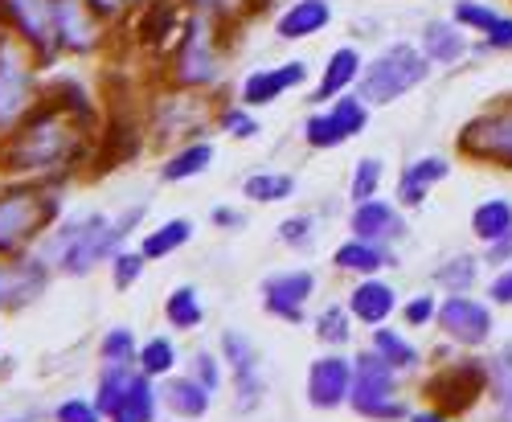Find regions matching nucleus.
I'll return each mask as SVG.
<instances>
[{
  "label": "nucleus",
  "mask_w": 512,
  "mask_h": 422,
  "mask_svg": "<svg viewBox=\"0 0 512 422\" xmlns=\"http://www.w3.org/2000/svg\"><path fill=\"white\" fill-rule=\"evenodd\" d=\"M140 218H144V205H132L119 222H107L103 214H87V218L70 222V226L50 242L46 255H50L66 275H87L95 263L119 255L127 230H132Z\"/></svg>",
  "instance_id": "obj_1"
},
{
  "label": "nucleus",
  "mask_w": 512,
  "mask_h": 422,
  "mask_svg": "<svg viewBox=\"0 0 512 422\" xmlns=\"http://www.w3.org/2000/svg\"><path fill=\"white\" fill-rule=\"evenodd\" d=\"M13 168H25V173H46V168H62L78 156V132L62 107L37 111L21 136L13 140Z\"/></svg>",
  "instance_id": "obj_2"
},
{
  "label": "nucleus",
  "mask_w": 512,
  "mask_h": 422,
  "mask_svg": "<svg viewBox=\"0 0 512 422\" xmlns=\"http://www.w3.org/2000/svg\"><path fill=\"white\" fill-rule=\"evenodd\" d=\"M426 74H431V58H426L422 50L414 46H394L386 50L381 58H373L361 78H357V87H361V103L365 107H390L394 99H402L406 91L422 87Z\"/></svg>",
  "instance_id": "obj_3"
},
{
  "label": "nucleus",
  "mask_w": 512,
  "mask_h": 422,
  "mask_svg": "<svg viewBox=\"0 0 512 422\" xmlns=\"http://www.w3.org/2000/svg\"><path fill=\"white\" fill-rule=\"evenodd\" d=\"M349 406L357 414H365V418H377V422L410 418L406 402H398V369L386 365L373 349L353 361V394H349Z\"/></svg>",
  "instance_id": "obj_4"
},
{
  "label": "nucleus",
  "mask_w": 512,
  "mask_h": 422,
  "mask_svg": "<svg viewBox=\"0 0 512 422\" xmlns=\"http://www.w3.org/2000/svg\"><path fill=\"white\" fill-rule=\"evenodd\" d=\"M58 214H62L58 197H37V193L0 197V255H9V250L37 238L50 222H58Z\"/></svg>",
  "instance_id": "obj_5"
},
{
  "label": "nucleus",
  "mask_w": 512,
  "mask_h": 422,
  "mask_svg": "<svg viewBox=\"0 0 512 422\" xmlns=\"http://www.w3.org/2000/svg\"><path fill=\"white\" fill-rule=\"evenodd\" d=\"M463 156L496 164V168H512V103H500L492 111H484L480 119H472L459 136Z\"/></svg>",
  "instance_id": "obj_6"
},
{
  "label": "nucleus",
  "mask_w": 512,
  "mask_h": 422,
  "mask_svg": "<svg viewBox=\"0 0 512 422\" xmlns=\"http://www.w3.org/2000/svg\"><path fill=\"white\" fill-rule=\"evenodd\" d=\"M484 390H488V369L480 361L443 365L431 377V382H426V398L435 402L439 414H463V410H472Z\"/></svg>",
  "instance_id": "obj_7"
},
{
  "label": "nucleus",
  "mask_w": 512,
  "mask_h": 422,
  "mask_svg": "<svg viewBox=\"0 0 512 422\" xmlns=\"http://www.w3.org/2000/svg\"><path fill=\"white\" fill-rule=\"evenodd\" d=\"M218 50H213L209 37V21L205 17H189L185 21V41L177 50V82L181 87H209L218 82Z\"/></svg>",
  "instance_id": "obj_8"
},
{
  "label": "nucleus",
  "mask_w": 512,
  "mask_h": 422,
  "mask_svg": "<svg viewBox=\"0 0 512 422\" xmlns=\"http://www.w3.org/2000/svg\"><path fill=\"white\" fill-rule=\"evenodd\" d=\"M365 123H369V107H365L361 99L345 95V99H336L328 111H320V115H312V119L304 123V140H308L312 148H336V144L361 136Z\"/></svg>",
  "instance_id": "obj_9"
},
{
  "label": "nucleus",
  "mask_w": 512,
  "mask_h": 422,
  "mask_svg": "<svg viewBox=\"0 0 512 422\" xmlns=\"http://www.w3.org/2000/svg\"><path fill=\"white\" fill-rule=\"evenodd\" d=\"M435 320L447 332V341H455L463 349H480L492 336V308L472 300V295H447Z\"/></svg>",
  "instance_id": "obj_10"
},
{
  "label": "nucleus",
  "mask_w": 512,
  "mask_h": 422,
  "mask_svg": "<svg viewBox=\"0 0 512 422\" xmlns=\"http://www.w3.org/2000/svg\"><path fill=\"white\" fill-rule=\"evenodd\" d=\"M29 99H33V74L21 62V50L0 41V128L17 123L29 111Z\"/></svg>",
  "instance_id": "obj_11"
},
{
  "label": "nucleus",
  "mask_w": 512,
  "mask_h": 422,
  "mask_svg": "<svg viewBox=\"0 0 512 422\" xmlns=\"http://www.w3.org/2000/svg\"><path fill=\"white\" fill-rule=\"evenodd\" d=\"M353 394V365L345 357H316L308 365V402L316 410H336V406H345Z\"/></svg>",
  "instance_id": "obj_12"
},
{
  "label": "nucleus",
  "mask_w": 512,
  "mask_h": 422,
  "mask_svg": "<svg viewBox=\"0 0 512 422\" xmlns=\"http://www.w3.org/2000/svg\"><path fill=\"white\" fill-rule=\"evenodd\" d=\"M222 361L234 373V390H238V410H254L263 398V377H259V353L246 341L242 332L222 336Z\"/></svg>",
  "instance_id": "obj_13"
},
{
  "label": "nucleus",
  "mask_w": 512,
  "mask_h": 422,
  "mask_svg": "<svg viewBox=\"0 0 512 422\" xmlns=\"http://www.w3.org/2000/svg\"><path fill=\"white\" fill-rule=\"evenodd\" d=\"M353 238L361 242H377V246H394L406 238V218H402V209L394 201H381V197H369L353 209Z\"/></svg>",
  "instance_id": "obj_14"
},
{
  "label": "nucleus",
  "mask_w": 512,
  "mask_h": 422,
  "mask_svg": "<svg viewBox=\"0 0 512 422\" xmlns=\"http://www.w3.org/2000/svg\"><path fill=\"white\" fill-rule=\"evenodd\" d=\"M0 13H5L29 46L41 50V58H50V50L58 46V29H54V0H0Z\"/></svg>",
  "instance_id": "obj_15"
},
{
  "label": "nucleus",
  "mask_w": 512,
  "mask_h": 422,
  "mask_svg": "<svg viewBox=\"0 0 512 422\" xmlns=\"http://www.w3.org/2000/svg\"><path fill=\"white\" fill-rule=\"evenodd\" d=\"M312 291H316V275L312 271H283V275H271L263 283V300H267L271 316H279L287 324H300Z\"/></svg>",
  "instance_id": "obj_16"
},
{
  "label": "nucleus",
  "mask_w": 512,
  "mask_h": 422,
  "mask_svg": "<svg viewBox=\"0 0 512 422\" xmlns=\"http://www.w3.org/2000/svg\"><path fill=\"white\" fill-rule=\"evenodd\" d=\"M304 78H308V66L304 62H283V66H271V70H250L246 82H242V103L246 107H267L283 91L300 87Z\"/></svg>",
  "instance_id": "obj_17"
},
{
  "label": "nucleus",
  "mask_w": 512,
  "mask_h": 422,
  "mask_svg": "<svg viewBox=\"0 0 512 422\" xmlns=\"http://www.w3.org/2000/svg\"><path fill=\"white\" fill-rule=\"evenodd\" d=\"M54 29H58V46L78 54L99 41V21L87 9V0H54Z\"/></svg>",
  "instance_id": "obj_18"
},
{
  "label": "nucleus",
  "mask_w": 512,
  "mask_h": 422,
  "mask_svg": "<svg viewBox=\"0 0 512 422\" xmlns=\"http://www.w3.org/2000/svg\"><path fill=\"white\" fill-rule=\"evenodd\" d=\"M394 308H398V291H394L390 283H381V279H365V283H357V287L349 291V312H353V320H361V324H369V328L386 324V320L394 316Z\"/></svg>",
  "instance_id": "obj_19"
},
{
  "label": "nucleus",
  "mask_w": 512,
  "mask_h": 422,
  "mask_svg": "<svg viewBox=\"0 0 512 422\" xmlns=\"http://www.w3.org/2000/svg\"><path fill=\"white\" fill-rule=\"evenodd\" d=\"M447 177H451V164H447L443 156L410 160V164H406V173H402V181H398V205H406V209L422 205L426 189L439 185V181H447Z\"/></svg>",
  "instance_id": "obj_20"
},
{
  "label": "nucleus",
  "mask_w": 512,
  "mask_h": 422,
  "mask_svg": "<svg viewBox=\"0 0 512 422\" xmlns=\"http://www.w3.org/2000/svg\"><path fill=\"white\" fill-rule=\"evenodd\" d=\"M332 263H336L340 271H353V275H365V279H369V275H377V271L394 267L398 259H394V250H390V246H377V242L349 238V242H340V246H336Z\"/></svg>",
  "instance_id": "obj_21"
},
{
  "label": "nucleus",
  "mask_w": 512,
  "mask_h": 422,
  "mask_svg": "<svg viewBox=\"0 0 512 422\" xmlns=\"http://www.w3.org/2000/svg\"><path fill=\"white\" fill-rule=\"evenodd\" d=\"M361 54L353 50V46H340L332 58H328V66H324V78H320V87H316V95H312V103H328V99H336L340 91H349L353 82L361 78Z\"/></svg>",
  "instance_id": "obj_22"
},
{
  "label": "nucleus",
  "mask_w": 512,
  "mask_h": 422,
  "mask_svg": "<svg viewBox=\"0 0 512 422\" xmlns=\"http://www.w3.org/2000/svg\"><path fill=\"white\" fill-rule=\"evenodd\" d=\"M328 21H332V5H328V0H295V5L279 17L275 29H279L283 41H300V37L320 33Z\"/></svg>",
  "instance_id": "obj_23"
},
{
  "label": "nucleus",
  "mask_w": 512,
  "mask_h": 422,
  "mask_svg": "<svg viewBox=\"0 0 512 422\" xmlns=\"http://www.w3.org/2000/svg\"><path fill=\"white\" fill-rule=\"evenodd\" d=\"M422 54L439 66H455L467 54V37L455 21H431L422 29Z\"/></svg>",
  "instance_id": "obj_24"
},
{
  "label": "nucleus",
  "mask_w": 512,
  "mask_h": 422,
  "mask_svg": "<svg viewBox=\"0 0 512 422\" xmlns=\"http://www.w3.org/2000/svg\"><path fill=\"white\" fill-rule=\"evenodd\" d=\"M46 283L41 263H21V267H0V308L9 304H29Z\"/></svg>",
  "instance_id": "obj_25"
},
{
  "label": "nucleus",
  "mask_w": 512,
  "mask_h": 422,
  "mask_svg": "<svg viewBox=\"0 0 512 422\" xmlns=\"http://www.w3.org/2000/svg\"><path fill=\"white\" fill-rule=\"evenodd\" d=\"M160 402L173 410L177 418H201L209 410V390L197 382V377H173V382L164 386Z\"/></svg>",
  "instance_id": "obj_26"
},
{
  "label": "nucleus",
  "mask_w": 512,
  "mask_h": 422,
  "mask_svg": "<svg viewBox=\"0 0 512 422\" xmlns=\"http://www.w3.org/2000/svg\"><path fill=\"white\" fill-rule=\"evenodd\" d=\"M213 164V148L209 144H185L181 152H173L164 160V168H160V181H168V185H177V181H193V177H201L205 168Z\"/></svg>",
  "instance_id": "obj_27"
},
{
  "label": "nucleus",
  "mask_w": 512,
  "mask_h": 422,
  "mask_svg": "<svg viewBox=\"0 0 512 422\" xmlns=\"http://www.w3.org/2000/svg\"><path fill=\"white\" fill-rule=\"evenodd\" d=\"M472 230H476L480 242H496V238L512 234V201H508V197L480 201L476 214H472Z\"/></svg>",
  "instance_id": "obj_28"
},
{
  "label": "nucleus",
  "mask_w": 512,
  "mask_h": 422,
  "mask_svg": "<svg viewBox=\"0 0 512 422\" xmlns=\"http://www.w3.org/2000/svg\"><path fill=\"white\" fill-rule=\"evenodd\" d=\"M381 361L386 365H394L398 373H406V369H418V349L406 341L402 332H394V328H386V324H377V332H373V345H369Z\"/></svg>",
  "instance_id": "obj_29"
},
{
  "label": "nucleus",
  "mask_w": 512,
  "mask_h": 422,
  "mask_svg": "<svg viewBox=\"0 0 512 422\" xmlns=\"http://www.w3.org/2000/svg\"><path fill=\"white\" fill-rule=\"evenodd\" d=\"M189 238H193V222L189 218H173V222L156 226L152 234H144L140 255L144 259H164V255H173V250H181Z\"/></svg>",
  "instance_id": "obj_30"
},
{
  "label": "nucleus",
  "mask_w": 512,
  "mask_h": 422,
  "mask_svg": "<svg viewBox=\"0 0 512 422\" xmlns=\"http://www.w3.org/2000/svg\"><path fill=\"white\" fill-rule=\"evenodd\" d=\"M132 365H111L107 361V369H103V377H99V394H95V406L107 414V418H115L119 410H123V398H127V386H132Z\"/></svg>",
  "instance_id": "obj_31"
},
{
  "label": "nucleus",
  "mask_w": 512,
  "mask_h": 422,
  "mask_svg": "<svg viewBox=\"0 0 512 422\" xmlns=\"http://www.w3.org/2000/svg\"><path fill=\"white\" fill-rule=\"evenodd\" d=\"M156 410H160V394L152 390V377L136 373L132 386H127V398H123V418L127 422H156Z\"/></svg>",
  "instance_id": "obj_32"
},
{
  "label": "nucleus",
  "mask_w": 512,
  "mask_h": 422,
  "mask_svg": "<svg viewBox=\"0 0 512 422\" xmlns=\"http://www.w3.org/2000/svg\"><path fill=\"white\" fill-rule=\"evenodd\" d=\"M242 193H246V201L275 205V201H287L295 193V181L287 173H254L242 181Z\"/></svg>",
  "instance_id": "obj_33"
},
{
  "label": "nucleus",
  "mask_w": 512,
  "mask_h": 422,
  "mask_svg": "<svg viewBox=\"0 0 512 422\" xmlns=\"http://www.w3.org/2000/svg\"><path fill=\"white\" fill-rule=\"evenodd\" d=\"M201 316H205V312H201V304H197V291H193V287H177V291L164 300V320L173 324V328H181V332L197 328Z\"/></svg>",
  "instance_id": "obj_34"
},
{
  "label": "nucleus",
  "mask_w": 512,
  "mask_h": 422,
  "mask_svg": "<svg viewBox=\"0 0 512 422\" xmlns=\"http://www.w3.org/2000/svg\"><path fill=\"white\" fill-rule=\"evenodd\" d=\"M353 312L349 308H340V304H332V308H324L320 316H316V336L324 345H332V349H340V345H349L353 341V320H349Z\"/></svg>",
  "instance_id": "obj_35"
},
{
  "label": "nucleus",
  "mask_w": 512,
  "mask_h": 422,
  "mask_svg": "<svg viewBox=\"0 0 512 422\" xmlns=\"http://www.w3.org/2000/svg\"><path fill=\"white\" fill-rule=\"evenodd\" d=\"M136 365H140V373L144 377H168L173 373V365H177V349L164 341V336H156V341H148L144 349H140V357H136Z\"/></svg>",
  "instance_id": "obj_36"
},
{
  "label": "nucleus",
  "mask_w": 512,
  "mask_h": 422,
  "mask_svg": "<svg viewBox=\"0 0 512 422\" xmlns=\"http://www.w3.org/2000/svg\"><path fill=\"white\" fill-rule=\"evenodd\" d=\"M381 173H386V164H381L377 156L357 160V173H353L349 197H353L357 205H361V201H369V197H377V189H381Z\"/></svg>",
  "instance_id": "obj_37"
},
{
  "label": "nucleus",
  "mask_w": 512,
  "mask_h": 422,
  "mask_svg": "<svg viewBox=\"0 0 512 422\" xmlns=\"http://www.w3.org/2000/svg\"><path fill=\"white\" fill-rule=\"evenodd\" d=\"M476 275H480V263L476 259H467V255H459V259H451V263H443L439 267V283L451 291V295H463L467 287H472L476 283Z\"/></svg>",
  "instance_id": "obj_38"
},
{
  "label": "nucleus",
  "mask_w": 512,
  "mask_h": 422,
  "mask_svg": "<svg viewBox=\"0 0 512 422\" xmlns=\"http://www.w3.org/2000/svg\"><path fill=\"white\" fill-rule=\"evenodd\" d=\"M99 353H103V361H111V365H132V361L140 357V349H136V336L127 332V328H111V332L103 336Z\"/></svg>",
  "instance_id": "obj_39"
},
{
  "label": "nucleus",
  "mask_w": 512,
  "mask_h": 422,
  "mask_svg": "<svg viewBox=\"0 0 512 422\" xmlns=\"http://www.w3.org/2000/svg\"><path fill=\"white\" fill-rule=\"evenodd\" d=\"M144 275V255H132V250H119V255L111 259V279L119 291H127L136 279Z\"/></svg>",
  "instance_id": "obj_40"
},
{
  "label": "nucleus",
  "mask_w": 512,
  "mask_h": 422,
  "mask_svg": "<svg viewBox=\"0 0 512 422\" xmlns=\"http://www.w3.org/2000/svg\"><path fill=\"white\" fill-rule=\"evenodd\" d=\"M455 25H472V29L488 33L496 25V13L488 5H476V0H459L455 5Z\"/></svg>",
  "instance_id": "obj_41"
},
{
  "label": "nucleus",
  "mask_w": 512,
  "mask_h": 422,
  "mask_svg": "<svg viewBox=\"0 0 512 422\" xmlns=\"http://www.w3.org/2000/svg\"><path fill=\"white\" fill-rule=\"evenodd\" d=\"M58 422H103V410L87 398H66L58 410H54Z\"/></svg>",
  "instance_id": "obj_42"
},
{
  "label": "nucleus",
  "mask_w": 512,
  "mask_h": 422,
  "mask_svg": "<svg viewBox=\"0 0 512 422\" xmlns=\"http://www.w3.org/2000/svg\"><path fill=\"white\" fill-rule=\"evenodd\" d=\"M312 230H316L312 218H287V222L279 226V238H283L291 250H308V246H312Z\"/></svg>",
  "instance_id": "obj_43"
},
{
  "label": "nucleus",
  "mask_w": 512,
  "mask_h": 422,
  "mask_svg": "<svg viewBox=\"0 0 512 422\" xmlns=\"http://www.w3.org/2000/svg\"><path fill=\"white\" fill-rule=\"evenodd\" d=\"M402 316H406L410 328H422V324H431L439 316V300L435 295H414V300L402 308Z\"/></svg>",
  "instance_id": "obj_44"
},
{
  "label": "nucleus",
  "mask_w": 512,
  "mask_h": 422,
  "mask_svg": "<svg viewBox=\"0 0 512 422\" xmlns=\"http://www.w3.org/2000/svg\"><path fill=\"white\" fill-rule=\"evenodd\" d=\"M222 128H226L234 140H250V136H259V119H254L250 111H226V115H222Z\"/></svg>",
  "instance_id": "obj_45"
},
{
  "label": "nucleus",
  "mask_w": 512,
  "mask_h": 422,
  "mask_svg": "<svg viewBox=\"0 0 512 422\" xmlns=\"http://www.w3.org/2000/svg\"><path fill=\"white\" fill-rule=\"evenodd\" d=\"M193 369H197V382H201L209 394L222 386V365H218V357H213V353H197V357H193Z\"/></svg>",
  "instance_id": "obj_46"
},
{
  "label": "nucleus",
  "mask_w": 512,
  "mask_h": 422,
  "mask_svg": "<svg viewBox=\"0 0 512 422\" xmlns=\"http://www.w3.org/2000/svg\"><path fill=\"white\" fill-rule=\"evenodd\" d=\"M488 300H492V304H512V263H508V267H500V275L492 279Z\"/></svg>",
  "instance_id": "obj_47"
},
{
  "label": "nucleus",
  "mask_w": 512,
  "mask_h": 422,
  "mask_svg": "<svg viewBox=\"0 0 512 422\" xmlns=\"http://www.w3.org/2000/svg\"><path fill=\"white\" fill-rule=\"evenodd\" d=\"M492 50H512V17H496V25L484 33Z\"/></svg>",
  "instance_id": "obj_48"
},
{
  "label": "nucleus",
  "mask_w": 512,
  "mask_h": 422,
  "mask_svg": "<svg viewBox=\"0 0 512 422\" xmlns=\"http://www.w3.org/2000/svg\"><path fill=\"white\" fill-rule=\"evenodd\" d=\"M488 263H492V267H508V263H512V234L488 242Z\"/></svg>",
  "instance_id": "obj_49"
},
{
  "label": "nucleus",
  "mask_w": 512,
  "mask_h": 422,
  "mask_svg": "<svg viewBox=\"0 0 512 422\" xmlns=\"http://www.w3.org/2000/svg\"><path fill=\"white\" fill-rule=\"evenodd\" d=\"M410 422H451V418L439 410H410Z\"/></svg>",
  "instance_id": "obj_50"
},
{
  "label": "nucleus",
  "mask_w": 512,
  "mask_h": 422,
  "mask_svg": "<svg viewBox=\"0 0 512 422\" xmlns=\"http://www.w3.org/2000/svg\"><path fill=\"white\" fill-rule=\"evenodd\" d=\"M242 218L234 214V209H213V226H238Z\"/></svg>",
  "instance_id": "obj_51"
},
{
  "label": "nucleus",
  "mask_w": 512,
  "mask_h": 422,
  "mask_svg": "<svg viewBox=\"0 0 512 422\" xmlns=\"http://www.w3.org/2000/svg\"><path fill=\"white\" fill-rule=\"evenodd\" d=\"M193 5H197L201 13H213V9L222 13V9H230V5H234V0H193Z\"/></svg>",
  "instance_id": "obj_52"
},
{
  "label": "nucleus",
  "mask_w": 512,
  "mask_h": 422,
  "mask_svg": "<svg viewBox=\"0 0 512 422\" xmlns=\"http://www.w3.org/2000/svg\"><path fill=\"white\" fill-rule=\"evenodd\" d=\"M496 402H500V406H504V414H508V418H512V390H508V394H500V398H496Z\"/></svg>",
  "instance_id": "obj_53"
},
{
  "label": "nucleus",
  "mask_w": 512,
  "mask_h": 422,
  "mask_svg": "<svg viewBox=\"0 0 512 422\" xmlns=\"http://www.w3.org/2000/svg\"><path fill=\"white\" fill-rule=\"evenodd\" d=\"M111 422H127V418H123V414H115V418H111Z\"/></svg>",
  "instance_id": "obj_54"
},
{
  "label": "nucleus",
  "mask_w": 512,
  "mask_h": 422,
  "mask_svg": "<svg viewBox=\"0 0 512 422\" xmlns=\"http://www.w3.org/2000/svg\"><path fill=\"white\" fill-rule=\"evenodd\" d=\"M13 422H29V418H13Z\"/></svg>",
  "instance_id": "obj_55"
}]
</instances>
